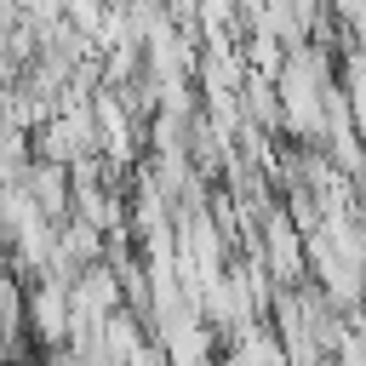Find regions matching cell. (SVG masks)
<instances>
[{"label":"cell","instance_id":"1","mask_svg":"<svg viewBox=\"0 0 366 366\" xmlns=\"http://www.w3.org/2000/svg\"><path fill=\"white\" fill-rule=\"evenodd\" d=\"M29 320H34V332H40V337H51V343L63 337V320H69V315H63V286H57V280L34 292V303H29Z\"/></svg>","mask_w":366,"mask_h":366},{"label":"cell","instance_id":"2","mask_svg":"<svg viewBox=\"0 0 366 366\" xmlns=\"http://www.w3.org/2000/svg\"><path fill=\"white\" fill-rule=\"evenodd\" d=\"M29 200H34V212H40V217H46V212H51V217L63 212V166H57V160L29 172Z\"/></svg>","mask_w":366,"mask_h":366},{"label":"cell","instance_id":"3","mask_svg":"<svg viewBox=\"0 0 366 366\" xmlns=\"http://www.w3.org/2000/svg\"><path fill=\"white\" fill-rule=\"evenodd\" d=\"M17 320H23V297H17V286L0 274V343L17 332Z\"/></svg>","mask_w":366,"mask_h":366}]
</instances>
